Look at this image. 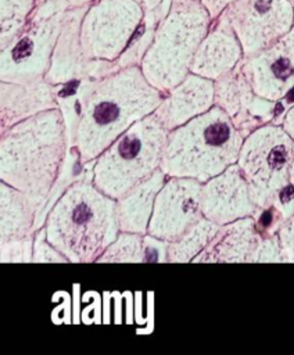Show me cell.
<instances>
[{"instance_id":"cell-1","label":"cell","mask_w":294,"mask_h":355,"mask_svg":"<svg viewBox=\"0 0 294 355\" xmlns=\"http://www.w3.org/2000/svg\"><path fill=\"white\" fill-rule=\"evenodd\" d=\"M67 148L58 108L24 119L1 133L0 179L25 193L39 209L58 176Z\"/></svg>"},{"instance_id":"cell-2","label":"cell","mask_w":294,"mask_h":355,"mask_svg":"<svg viewBox=\"0 0 294 355\" xmlns=\"http://www.w3.org/2000/svg\"><path fill=\"white\" fill-rule=\"evenodd\" d=\"M164 96L136 65L103 78L89 97L76 130L75 146L82 162L94 161L135 122L153 114Z\"/></svg>"},{"instance_id":"cell-3","label":"cell","mask_w":294,"mask_h":355,"mask_svg":"<svg viewBox=\"0 0 294 355\" xmlns=\"http://www.w3.org/2000/svg\"><path fill=\"white\" fill-rule=\"evenodd\" d=\"M47 240L71 262H93L118 237L116 201L93 183V172L74 183L46 220Z\"/></svg>"},{"instance_id":"cell-4","label":"cell","mask_w":294,"mask_h":355,"mask_svg":"<svg viewBox=\"0 0 294 355\" xmlns=\"http://www.w3.org/2000/svg\"><path fill=\"white\" fill-rule=\"evenodd\" d=\"M244 136L218 105L169 130L161 171L205 183L239 159Z\"/></svg>"},{"instance_id":"cell-5","label":"cell","mask_w":294,"mask_h":355,"mask_svg":"<svg viewBox=\"0 0 294 355\" xmlns=\"http://www.w3.org/2000/svg\"><path fill=\"white\" fill-rule=\"evenodd\" d=\"M211 25L209 12L197 0H172L141 58L146 79L164 94L176 87L189 75L194 54Z\"/></svg>"},{"instance_id":"cell-6","label":"cell","mask_w":294,"mask_h":355,"mask_svg":"<svg viewBox=\"0 0 294 355\" xmlns=\"http://www.w3.org/2000/svg\"><path fill=\"white\" fill-rule=\"evenodd\" d=\"M168 133L155 114L135 122L96 158L93 183L119 200L159 168Z\"/></svg>"},{"instance_id":"cell-7","label":"cell","mask_w":294,"mask_h":355,"mask_svg":"<svg viewBox=\"0 0 294 355\" xmlns=\"http://www.w3.org/2000/svg\"><path fill=\"white\" fill-rule=\"evenodd\" d=\"M69 6L68 0H46L33 8L21 32L1 49V80L25 83L44 78Z\"/></svg>"},{"instance_id":"cell-8","label":"cell","mask_w":294,"mask_h":355,"mask_svg":"<svg viewBox=\"0 0 294 355\" xmlns=\"http://www.w3.org/2000/svg\"><path fill=\"white\" fill-rule=\"evenodd\" d=\"M293 157V139L283 125L265 123L245 137L237 162L257 207L266 205L290 184Z\"/></svg>"},{"instance_id":"cell-9","label":"cell","mask_w":294,"mask_h":355,"mask_svg":"<svg viewBox=\"0 0 294 355\" xmlns=\"http://www.w3.org/2000/svg\"><path fill=\"white\" fill-rule=\"evenodd\" d=\"M136 0H100L87 7L80 25L85 57L114 62L126 50L144 21Z\"/></svg>"},{"instance_id":"cell-10","label":"cell","mask_w":294,"mask_h":355,"mask_svg":"<svg viewBox=\"0 0 294 355\" xmlns=\"http://www.w3.org/2000/svg\"><path fill=\"white\" fill-rule=\"evenodd\" d=\"M234 31L244 57L269 47L294 26L293 0H236L218 17Z\"/></svg>"},{"instance_id":"cell-11","label":"cell","mask_w":294,"mask_h":355,"mask_svg":"<svg viewBox=\"0 0 294 355\" xmlns=\"http://www.w3.org/2000/svg\"><path fill=\"white\" fill-rule=\"evenodd\" d=\"M202 184L193 178L171 176L158 191L147 233L173 241L201 216Z\"/></svg>"},{"instance_id":"cell-12","label":"cell","mask_w":294,"mask_h":355,"mask_svg":"<svg viewBox=\"0 0 294 355\" xmlns=\"http://www.w3.org/2000/svg\"><path fill=\"white\" fill-rule=\"evenodd\" d=\"M240 67L259 97L284 98L294 89V26L269 47L243 57Z\"/></svg>"},{"instance_id":"cell-13","label":"cell","mask_w":294,"mask_h":355,"mask_svg":"<svg viewBox=\"0 0 294 355\" xmlns=\"http://www.w3.org/2000/svg\"><path fill=\"white\" fill-rule=\"evenodd\" d=\"M215 105L230 116L244 137L266 122L276 121L277 114H280L276 101L262 98L254 92L240 62L215 80Z\"/></svg>"},{"instance_id":"cell-14","label":"cell","mask_w":294,"mask_h":355,"mask_svg":"<svg viewBox=\"0 0 294 355\" xmlns=\"http://www.w3.org/2000/svg\"><path fill=\"white\" fill-rule=\"evenodd\" d=\"M258 207L239 164H232L205 182L201 189V212L207 219L226 225L236 219L254 216Z\"/></svg>"},{"instance_id":"cell-15","label":"cell","mask_w":294,"mask_h":355,"mask_svg":"<svg viewBox=\"0 0 294 355\" xmlns=\"http://www.w3.org/2000/svg\"><path fill=\"white\" fill-rule=\"evenodd\" d=\"M87 6H74L64 17L61 33L54 47L50 68L44 79L50 85L65 83L82 75L103 79V62L85 57L80 43V25Z\"/></svg>"},{"instance_id":"cell-16","label":"cell","mask_w":294,"mask_h":355,"mask_svg":"<svg viewBox=\"0 0 294 355\" xmlns=\"http://www.w3.org/2000/svg\"><path fill=\"white\" fill-rule=\"evenodd\" d=\"M263 240L254 216L240 218L222 225L193 262H259Z\"/></svg>"},{"instance_id":"cell-17","label":"cell","mask_w":294,"mask_h":355,"mask_svg":"<svg viewBox=\"0 0 294 355\" xmlns=\"http://www.w3.org/2000/svg\"><path fill=\"white\" fill-rule=\"evenodd\" d=\"M212 104H215V82L191 72L164 96L154 114L168 130H172L208 111Z\"/></svg>"},{"instance_id":"cell-18","label":"cell","mask_w":294,"mask_h":355,"mask_svg":"<svg viewBox=\"0 0 294 355\" xmlns=\"http://www.w3.org/2000/svg\"><path fill=\"white\" fill-rule=\"evenodd\" d=\"M243 57L241 44L232 26L216 18L194 54L190 72L216 80L236 68Z\"/></svg>"},{"instance_id":"cell-19","label":"cell","mask_w":294,"mask_h":355,"mask_svg":"<svg viewBox=\"0 0 294 355\" xmlns=\"http://www.w3.org/2000/svg\"><path fill=\"white\" fill-rule=\"evenodd\" d=\"M58 108L53 85L44 78L15 83L1 80L0 86V130L7 132L18 122L43 111Z\"/></svg>"},{"instance_id":"cell-20","label":"cell","mask_w":294,"mask_h":355,"mask_svg":"<svg viewBox=\"0 0 294 355\" xmlns=\"http://www.w3.org/2000/svg\"><path fill=\"white\" fill-rule=\"evenodd\" d=\"M165 173L158 168L147 179L116 200L121 232L144 234L148 229L155 197L165 183Z\"/></svg>"},{"instance_id":"cell-21","label":"cell","mask_w":294,"mask_h":355,"mask_svg":"<svg viewBox=\"0 0 294 355\" xmlns=\"http://www.w3.org/2000/svg\"><path fill=\"white\" fill-rule=\"evenodd\" d=\"M37 205L21 190L0 184V241L33 236Z\"/></svg>"},{"instance_id":"cell-22","label":"cell","mask_w":294,"mask_h":355,"mask_svg":"<svg viewBox=\"0 0 294 355\" xmlns=\"http://www.w3.org/2000/svg\"><path fill=\"white\" fill-rule=\"evenodd\" d=\"M101 79L90 75H82L65 83L53 85V93L57 107L62 114L68 148L76 147V130L85 112L89 97Z\"/></svg>"},{"instance_id":"cell-23","label":"cell","mask_w":294,"mask_h":355,"mask_svg":"<svg viewBox=\"0 0 294 355\" xmlns=\"http://www.w3.org/2000/svg\"><path fill=\"white\" fill-rule=\"evenodd\" d=\"M93 162L90 161L87 164H83L80 159V153L76 147L67 148L61 169L58 172V176L51 186V190L43 204L39 207L35 218V232L43 227V225L47 220V216L53 207L57 204V201L61 198V196L76 182L85 179L89 173L93 172Z\"/></svg>"},{"instance_id":"cell-24","label":"cell","mask_w":294,"mask_h":355,"mask_svg":"<svg viewBox=\"0 0 294 355\" xmlns=\"http://www.w3.org/2000/svg\"><path fill=\"white\" fill-rule=\"evenodd\" d=\"M220 225L201 216L180 237L169 241L168 262L193 261L215 237Z\"/></svg>"},{"instance_id":"cell-25","label":"cell","mask_w":294,"mask_h":355,"mask_svg":"<svg viewBox=\"0 0 294 355\" xmlns=\"http://www.w3.org/2000/svg\"><path fill=\"white\" fill-rule=\"evenodd\" d=\"M33 4L35 0H1V49L21 32L33 11Z\"/></svg>"},{"instance_id":"cell-26","label":"cell","mask_w":294,"mask_h":355,"mask_svg":"<svg viewBox=\"0 0 294 355\" xmlns=\"http://www.w3.org/2000/svg\"><path fill=\"white\" fill-rule=\"evenodd\" d=\"M143 237L140 233L122 232L97 258V262H143Z\"/></svg>"},{"instance_id":"cell-27","label":"cell","mask_w":294,"mask_h":355,"mask_svg":"<svg viewBox=\"0 0 294 355\" xmlns=\"http://www.w3.org/2000/svg\"><path fill=\"white\" fill-rule=\"evenodd\" d=\"M35 234L0 241V261L6 262H32Z\"/></svg>"},{"instance_id":"cell-28","label":"cell","mask_w":294,"mask_h":355,"mask_svg":"<svg viewBox=\"0 0 294 355\" xmlns=\"http://www.w3.org/2000/svg\"><path fill=\"white\" fill-rule=\"evenodd\" d=\"M68 258L61 254L49 240L46 234V227H42L36 232L35 234V241H33V257L32 262H46V263H53V262H67Z\"/></svg>"},{"instance_id":"cell-29","label":"cell","mask_w":294,"mask_h":355,"mask_svg":"<svg viewBox=\"0 0 294 355\" xmlns=\"http://www.w3.org/2000/svg\"><path fill=\"white\" fill-rule=\"evenodd\" d=\"M169 241L144 234L143 237V262H168Z\"/></svg>"},{"instance_id":"cell-30","label":"cell","mask_w":294,"mask_h":355,"mask_svg":"<svg viewBox=\"0 0 294 355\" xmlns=\"http://www.w3.org/2000/svg\"><path fill=\"white\" fill-rule=\"evenodd\" d=\"M279 240L284 262H294V212L279 230Z\"/></svg>"},{"instance_id":"cell-31","label":"cell","mask_w":294,"mask_h":355,"mask_svg":"<svg viewBox=\"0 0 294 355\" xmlns=\"http://www.w3.org/2000/svg\"><path fill=\"white\" fill-rule=\"evenodd\" d=\"M197 1L207 8L212 21H215L226 10V7L236 0H197Z\"/></svg>"},{"instance_id":"cell-32","label":"cell","mask_w":294,"mask_h":355,"mask_svg":"<svg viewBox=\"0 0 294 355\" xmlns=\"http://www.w3.org/2000/svg\"><path fill=\"white\" fill-rule=\"evenodd\" d=\"M282 125L286 129V132L290 135V137L293 139V144H294V107H291L288 111H286V114L282 119ZM290 183L294 186V157H293V164H291V169H290Z\"/></svg>"},{"instance_id":"cell-33","label":"cell","mask_w":294,"mask_h":355,"mask_svg":"<svg viewBox=\"0 0 294 355\" xmlns=\"http://www.w3.org/2000/svg\"><path fill=\"white\" fill-rule=\"evenodd\" d=\"M136 1L144 8L146 14H148V12H153L154 10H157L162 4L164 0H136Z\"/></svg>"},{"instance_id":"cell-34","label":"cell","mask_w":294,"mask_h":355,"mask_svg":"<svg viewBox=\"0 0 294 355\" xmlns=\"http://www.w3.org/2000/svg\"><path fill=\"white\" fill-rule=\"evenodd\" d=\"M90 1H93V0H68V3H69L71 6H86V4H89Z\"/></svg>"}]
</instances>
